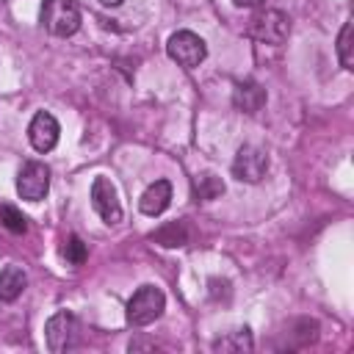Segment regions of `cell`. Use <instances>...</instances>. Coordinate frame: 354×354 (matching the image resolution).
Returning <instances> with one entry per match:
<instances>
[{
  "mask_svg": "<svg viewBox=\"0 0 354 354\" xmlns=\"http://www.w3.org/2000/svg\"><path fill=\"white\" fill-rule=\"evenodd\" d=\"M163 307H166L163 290L155 288V285H141L130 296V301H127V321L133 326H147V324H152V321L160 318Z\"/></svg>",
  "mask_w": 354,
  "mask_h": 354,
  "instance_id": "obj_1",
  "label": "cell"
},
{
  "mask_svg": "<svg viewBox=\"0 0 354 354\" xmlns=\"http://www.w3.org/2000/svg\"><path fill=\"white\" fill-rule=\"evenodd\" d=\"M41 25L53 36H72L80 28V8L72 0H44L41 3Z\"/></svg>",
  "mask_w": 354,
  "mask_h": 354,
  "instance_id": "obj_2",
  "label": "cell"
},
{
  "mask_svg": "<svg viewBox=\"0 0 354 354\" xmlns=\"http://www.w3.org/2000/svg\"><path fill=\"white\" fill-rule=\"evenodd\" d=\"M246 33H249L252 39L263 41V44H282V41L288 39V33H290V22H288V17H285L282 11H277V8H263V11H257V14L249 19Z\"/></svg>",
  "mask_w": 354,
  "mask_h": 354,
  "instance_id": "obj_3",
  "label": "cell"
},
{
  "mask_svg": "<svg viewBox=\"0 0 354 354\" xmlns=\"http://www.w3.org/2000/svg\"><path fill=\"white\" fill-rule=\"evenodd\" d=\"M166 53L171 61H177L180 66L185 69H194L205 61L207 55V44L202 36H196L194 30H177L169 36V44H166Z\"/></svg>",
  "mask_w": 354,
  "mask_h": 354,
  "instance_id": "obj_4",
  "label": "cell"
},
{
  "mask_svg": "<svg viewBox=\"0 0 354 354\" xmlns=\"http://www.w3.org/2000/svg\"><path fill=\"white\" fill-rule=\"evenodd\" d=\"M50 191V169L41 160H28L17 174V194L28 202H41Z\"/></svg>",
  "mask_w": 354,
  "mask_h": 354,
  "instance_id": "obj_5",
  "label": "cell"
},
{
  "mask_svg": "<svg viewBox=\"0 0 354 354\" xmlns=\"http://www.w3.org/2000/svg\"><path fill=\"white\" fill-rule=\"evenodd\" d=\"M268 171V155L266 149L254 147V144H243L232 160V174L241 183H260Z\"/></svg>",
  "mask_w": 354,
  "mask_h": 354,
  "instance_id": "obj_6",
  "label": "cell"
},
{
  "mask_svg": "<svg viewBox=\"0 0 354 354\" xmlns=\"http://www.w3.org/2000/svg\"><path fill=\"white\" fill-rule=\"evenodd\" d=\"M91 207L100 213L105 224H119L122 221V205L116 196V188L108 177H97L91 183Z\"/></svg>",
  "mask_w": 354,
  "mask_h": 354,
  "instance_id": "obj_7",
  "label": "cell"
},
{
  "mask_svg": "<svg viewBox=\"0 0 354 354\" xmlns=\"http://www.w3.org/2000/svg\"><path fill=\"white\" fill-rule=\"evenodd\" d=\"M58 133H61V127H58L55 116L47 111H39L28 124V138L36 152H50L58 144Z\"/></svg>",
  "mask_w": 354,
  "mask_h": 354,
  "instance_id": "obj_8",
  "label": "cell"
},
{
  "mask_svg": "<svg viewBox=\"0 0 354 354\" xmlns=\"http://www.w3.org/2000/svg\"><path fill=\"white\" fill-rule=\"evenodd\" d=\"M75 329H77L75 315H72V313H66V310H58V313L47 321V326H44L47 348H50V351H55V354H58V351H64V348H69Z\"/></svg>",
  "mask_w": 354,
  "mask_h": 354,
  "instance_id": "obj_9",
  "label": "cell"
},
{
  "mask_svg": "<svg viewBox=\"0 0 354 354\" xmlns=\"http://www.w3.org/2000/svg\"><path fill=\"white\" fill-rule=\"evenodd\" d=\"M169 202H171V185H169V180H155V183L141 194L138 207H141V213H147V216H160V213L169 207Z\"/></svg>",
  "mask_w": 354,
  "mask_h": 354,
  "instance_id": "obj_10",
  "label": "cell"
},
{
  "mask_svg": "<svg viewBox=\"0 0 354 354\" xmlns=\"http://www.w3.org/2000/svg\"><path fill=\"white\" fill-rule=\"evenodd\" d=\"M232 102L238 111L243 113H257L263 105H266V88L254 80H243L235 86V94H232Z\"/></svg>",
  "mask_w": 354,
  "mask_h": 354,
  "instance_id": "obj_11",
  "label": "cell"
},
{
  "mask_svg": "<svg viewBox=\"0 0 354 354\" xmlns=\"http://www.w3.org/2000/svg\"><path fill=\"white\" fill-rule=\"evenodd\" d=\"M28 285V277L19 266H6L0 271V301H14Z\"/></svg>",
  "mask_w": 354,
  "mask_h": 354,
  "instance_id": "obj_12",
  "label": "cell"
},
{
  "mask_svg": "<svg viewBox=\"0 0 354 354\" xmlns=\"http://www.w3.org/2000/svg\"><path fill=\"white\" fill-rule=\"evenodd\" d=\"M224 194V183H221V177H216V174H202L196 183H194V196L196 199H216V196H221Z\"/></svg>",
  "mask_w": 354,
  "mask_h": 354,
  "instance_id": "obj_13",
  "label": "cell"
},
{
  "mask_svg": "<svg viewBox=\"0 0 354 354\" xmlns=\"http://www.w3.org/2000/svg\"><path fill=\"white\" fill-rule=\"evenodd\" d=\"M158 243H163V246H183L185 241H188V235H185V227L183 224H166L163 230H158L155 235H152Z\"/></svg>",
  "mask_w": 354,
  "mask_h": 354,
  "instance_id": "obj_14",
  "label": "cell"
},
{
  "mask_svg": "<svg viewBox=\"0 0 354 354\" xmlns=\"http://www.w3.org/2000/svg\"><path fill=\"white\" fill-rule=\"evenodd\" d=\"M337 58L343 64V69H354V55H351V22H346L340 28L337 36Z\"/></svg>",
  "mask_w": 354,
  "mask_h": 354,
  "instance_id": "obj_15",
  "label": "cell"
},
{
  "mask_svg": "<svg viewBox=\"0 0 354 354\" xmlns=\"http://www.w3.org/2000/svg\"><path fill=\"white\" fill-rule=\"evenodd\" d=\"M61 254L66 257V263H72V266H80V263H86V243L77 238V235H69L66 241H64V249H61Z\"/></svg>",
  "mask_w": 354,
  "mask_h": 354,
  "instance_id": "obj_16",
  "label": "cell"
},
{
  "mask_svg": "<svg viewBox=\"0 0 354 354\" xmlns=\"http://www.w3.org/2000/svg\"><path fill=\"white\" fill-rule=\"evenodd\" d=\"M0 221H3L11 232H25V227H28L25 216H22L17 207H11V205H0Z\"/></svg>",
  "mask_w": 354,
  "mask_h": 354,
  "instance_id": "obj_17",
  "label": "cell"
},
{
  "mask_svg": "<svg viewBox=\"0 0 354 354\" xmlns=\"http://www.w3.org/2000/svg\"><path fill=\"white\" fill-rule=\"evenodd\" d=\"M216 348H238V351H241V348H246V351H249V348H252L249 329H238L232 340H218V343H216Z\"/></svg>",
  "mask_w": 354,
  "mask_h": 354,
  "instance_id": "obj_18",
  "label": "cell"
},
{
  "mask_svg": "<svg viewBox=\"0 0 354 354\" xmlns=\"http://www.w3.org/2000/svg\"><path fill=\"white\" fill-rule=\"evenodd\" d=\"M235 6H241V8H254V6H260L263 0H232Z\"/></svg>",
  "mask_w": 354,
  "mask_h": 354,
  "instance_id": "obj_19",
  "label": "cell"
},
{
  "mask_svg": "<svg viewBox=\"0 0 354 354\" xmlns=\"http://www.w3.org/2000/svg\"><path fill=\"white\" fill-rule=\"evenodd\" d=\"M100 3H102V6H119L122 0H100Z\"/></svg>",
  "mask_w": 354,
  "mask_h": 354,
  "instance_id": "obj_20",
  "label": "cell"
}]
</instances>
